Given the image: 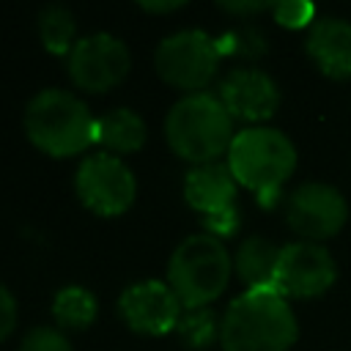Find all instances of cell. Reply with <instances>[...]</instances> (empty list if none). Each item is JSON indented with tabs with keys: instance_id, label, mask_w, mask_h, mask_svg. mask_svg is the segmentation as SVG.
Here are the masks:
<instances>
[{
	"instance_id": "obj_25",
	"label": "cell",
	"mask_w": 351,
	"mask_h": 351,
	"mask_svg": "<svg viewBox=\"0 0 351 351\" xmlns=\"http://www.w3.org/2000/svg\"><path fill=\"white\" fill-rule=\"evenodd\" d=\"M184 3L181 0H170V3H140V8H145V11H151V14H162V11H176V8H181Z\"/></svg>"
},
{
	"instance_id": "obj_17",
	"label": "cell",
	"mask_w": 351,
	"mask_h": 351,
	"mask_svg": "<svg viewBox=\"0 0 351 351\" xmlns=\"http://www.w3.org/2000/svg\"><path fill=\"white\" fill-rule=\"evenodd\" d=\"M96 296L82 285H66L52 299V315L60 329H85L96 318Z\"/></svg>"
},
{
	"instance_id": "obj_20",
	"label": "cell",
	"mask_w": 351,
	"mask_h": 351,
	"mask_svg": "<svg viewBox=\"0 0 351 351\" xmlns=\"http://www.w3.org/2000/svg\"><path fill=\"white\" fill-rule=\"evenodd\" d=\"M19 351H71V343L66 340V335L60 329L36 326L22 337Z\"/></svg>"
},
{
	"instance_id": "obj_16",
	"label": "cell",
	"mask_w": 351,
	"mask_h": 351,
	"mask_svg": "<svg viewBox=\"0 0 351 351\" xmlns=\"http://www.w3.org/2000/svg\"><path fill=\"white\" fill-rule=\"evenodd\" d=\"M280 261V247L261 236H250L247 241L239 244L236 252V271L250 288H269L274 285V271Z\"/></svg>"
},
{
	"instance_id": "obj_13",
	"label": "cell",
	"mask_w": 351,
	"mask_h": 351,
	"mask_svg": "<svg viewBox=\"0 0 351 351\" xmlns=\"http://www.w3.org/2000/svg\"><path fill=\"white\" fill-rule=\"evenodd\" d=\"M236 184L239 181L233 178L228 165L222 162L197 165L186 173L184 197L195 211L206 217H217L236 206Z\"/></svg>"
},
{
	"instance_id": "obj_11",
	"label": "cell",
	"mask_w": 351,
	"mask_h": 351,
	"mask_svg": "<svg viewBox=\"0 0 351 351\" xmlns=\"http://www.w3.org/2000/svg\"><path fill=\"white\" fill-rule=\"evenodd\" d=\"M181 302L167 282L140 280L121 291L118 313L129 329L140 335H167L181 318Z\"/></svg>"
},
{
	"instance_id": "obj_1",
	"label": "cell",
	"mask_w": 351,
	"mask_h": 351,
	"mask_svg": "<svg viewBox=\"0 0 351 351\" xmlns=\"http://www.w3.org/2000/svg\"><path fill=\"white\" fill-rule=\"evenodd\" d=\"M296 335V315L274 285L247 288L230 302L219 324L222 351H288Z\"/></svg>"
},
{
	"instance_id": "obj_6",
	"label": "cell",
	"mask_w": 351,
	"mask_h": 351,
	"mask_svg": "<svg viewBox=\"0 0 351 351\" xmlns=\"http://www.w3.org/2000/svg\"><path fill=\"white\" fill-rule=\"evenodd\" d=\"M219 63V47L217 41L203 30H178L159 41L154 52L156 74L181 90L200 93L214 74Z\"/></svg>"
},
{
	"instance_id": "obj_24",
	"label": "cell",
	"mask_w": 351,
	"mask_h": 351,
	"mask_svg": "<svg viewBox=\"0 0 351 351\" xmlns=\"http://www.w3.org/2000/svg\"><path fill=\"white\" fill-rule=\"evenodd\" d=\"M222 11H230V14H255V11H263L269 8L266 3H219Z\"/></svg>"
},
{
	"instance_id": "obj_18",
	"label": "cell",
	"mask_w": 351,
	"mask_h": 351,
	"mask_svg": "<svg viewBox=\"0 0 351 351\" xmlns=\"http://www.w3.org/2000/svg\"><path fill=\"white\" fill-rule=\"evenodd\" d=\"M38 33L44 47L52 55H66L74 49V33H77V22L74 14L66 5H47L38 14Z\"/></svg>"
},
{
	"instance_id": "obj_5",
	"label": "cell",
	"mask_w": 351,
	"mask_h": 351,
	"mask_svg": "<svg viewBox=\"0 0 351 351\" xmlns=\"http://www.w3.org/2000/svg\"><path fill=\"white\" fill-rule=\"evenodd\" d=\"M230 280V255L225 244L211 233H195L184 239L167 263V285L178 296L184 310L206 307L214 302Z\"/></svg>"
},
{
	"instance_id": "obj_19",
	"label": "cell",
	"mask_w": 351,
	"mask_h": 351,
	"mask_svg": "<svg viewBox=\"0 0 351 351\" xmlns=\"http://www.w3.org/2000/svg\"><path fill=\"white\" fill-rule=\"evenodd\" d=\"M176 332L181 337V343L186 348H206L214 343V337L219 335V326H217V318L208 307H195V310H184L178 324H176Z\"/></svg>"
},
{
	"instance_id": "obj_21",
	"label": "cell",
	"mask_w": 351,
	"mask_h": 351,
	"mask_svg": "<svg viewBox=\"0 0 351 351\" xmlns=\"http://www.w3.org/2000/svg\"><path fill=\"white\" fill-rule=\"evenodd\" d=\"M313 14H315V8L310 3H299V0L296 3H277L274 5V16L285 27H302V25H307L313 19Z\"/></svg>"
},
{
	"instance_id": "obj_4",
	"label": "cell",
	"mask_w": 351,
	"mask_h": 351,
	"mask_svg": "<svg viewBox=\"0 0 351 351\" xmlns=\"http://www.w3.org/2000/svg\"><path fill=\"white\" fill-rule=\"evenodd\" d=\"M25 132L36 148L60 159L82 154L96 140V118L74 93L44 88L27 101Z\"/></svg>"
},
{
	"instance_id": "obj_3",
	"label": "cell",
	"mask_w": 351,
	"mask_h": 351,
	"mask_svg": "<svg viewBox=\"0 0 351 351\" xmlns=\"http://www.w3.org/2000/svg\"><path fill=\"white\" fill-rule=\"evenodd\" d=\"M165 137L170 148L195 165L217 162L233 143V118L219 101L206 90L186 93L178 99L165 118Z\"/></svg>"
},
{
	"instance_id": "obj_15",
	"label": "cell",
	"mask_w": 351,
	"mask_h": 351,
	"mask_svg": "<svg viewBox=\"0 0 351 351\" xmlns=\"http://www.w3.org/2000/svg\"><path fill=\"white\" fill-rule=\"evenodd\" d=\"M145 121L129 107H115L96 118V143H101L107 151L134 154L145 145Z\"/></svg>"
},
{
	"instance_id": "obj_2",
	"label": "cell",
	"mask_w": 351,
	"mask_h": 351,
	"mask_svg": "<svg viewBox=\"0 0 351 351\" xmlns=\"http://www.w3.org/2000/svg\"><path fill=\"white\" fill-rule=\"evenodd\" d=\"M228 167L233 178L258 195L261 206H274L282 184L296 167L293 143L269 126H250L236 132L228 148Z\"/></svg>"
},
{
	"instance_id": "obj_8",
	"label": "cell",
	"mask_w": 351,
	"mask_h": 351,
	"mask_svg": "<svg viewBox=\"0 0 351 351\" xmlns=\"http://www.w3.org/2000/svg\"><path fill=\"white\" fill-rule=\"evenodd\" d=\"M129 47L110 33L85 36L69 52V77L77 88L88 93H104L115 88L129 74Z\"/></svg>"
},
{
	"instance_id": "obj_7",
	"label": "cell",
	"mask_w": 351,
	"mask_h": 351,
	"mask_svg": "<svg viewBox=\"0 0 351 351\" xmlns=\"http://www.w3.org/2000/svg\"><path fill=\"white\" fill-rule=\"evenodd\" d=\"M77 197L99 217H118L134 203L137 181L115 154H90L74 178Z\"/></svg>"
},
{
	"instance_id": "obj_14",
	"label": "cell",
	"mask_w": 351,
	"mask_h": 351,
	"mask_svg": "<svg viewBox=\"0 0 351 351\" xmlns=\"http://www.w3.org/2000/svg\"><path fill=\"white\" fill-rule=\"evenodd\" d=\"M307 55L332 80L351 77V22L346 19H318L307 36Z\"/></svg>"
},
{
	"instance_id": "obj_12",
	"label": "cell",
	"mask_w": 351,
	"mask_h": 351,
	"mask_svg": "<svg viewBox=\"0 0 351 351\" xmlns=\"http://www.w3.org/2000/svg\"><path fill=\"white\" fill-rule=\"evenodd\" d=\"M219 101L230 112V118L241 121H266L280 107L277 82L252 66L233 69L219 85Z\"/></svg>"
},
{
	"instance_id": "obj_23",
	"label": "cell",
	"mask_w": 351,
	"mask_h": 351,
	"mask_svg": "<svg viewBox=\"0 0 351 351\" xmlns=\"http://www.w3.org/2000/svg\"><path fill=\"white\" fill-rule=\"evenodd\" d=\"M206 228H208L211 236H217V239L233 236L236 228H239V208L233 206V208H228V211H222V214H217V217H206Z\"/></svg>"
},
{
	"instance_id": "obj_10",
	"label": "cell",
	"mask_w": 351,
	"mask_h": 351,
	"mask_svg": "<svg viewBox=\"0 0 351 351\" xmlns=\"http://www.w3.org/2000/svg\"><path fill=\"white\" fill-rule=\"evenodd\" d=\"M285 217H288V225L299 236L313 239L318 244L321 239L335 236L346 225L348 203L340 195V189H335L329 184L307 181L291 192L288 206H285Z\"/></svg>"
},
{
	"instance_id": "obj_22",
	"label": "cell",
	"mask_w": 351,
	"mask_h": 351,
	"mask_svg": "<svg viewBox=\"0 0 351 351\" xmlns=\"http://www.w3.org/2000/svg\"><path fill=\"white\" fill-rule=\"evenodd\" d=\"M16 326V299L14 293L0 285V340H5Z\"/></svg>"
},
{
	"instance_id": "obj_9",
	"label": "cell",
	"mask_w": 351,
	"mask_h": 351,
	"mask_svg": "<svg viewBox=\"0 0 351 351\" xmlns=\"http://www.w3.org/2000/svg\"><path fill=\"white\" fill-rule=\"evenodd\" d=\"M337 266L326 247L315 241H293L280 247V261L274 271V288L282 296L313 299L332 288Z\"/></svg>"
}]
</instances>
